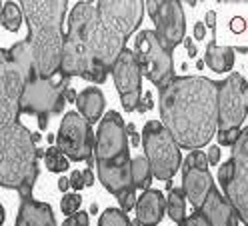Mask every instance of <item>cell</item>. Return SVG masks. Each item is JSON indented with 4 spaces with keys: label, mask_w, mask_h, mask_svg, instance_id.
<instances>
[{
    "label": "cell",
    "mask_w": 248,
    "mask_h": 226,
    "mask_svg": "<svg viewBox=\"0 0 248 226\" xmlns=\"http://www.w3.org/2000/svg\"><path fill=\"white\" fill-rule=\"evenodd\" d=\"M160 120L180 148L200 150L218 130V82L174 76L158 92Z\"/></svg>",
    "instance_id": "obj_1"
},
{
    "label": "cell",
    "mask_w": 248,
    "mask_h": 226,
    "mask_svg": "<svg viewBox=\"0 0 248 226\" xmlns=\"http://www.w3.org/2000/svg\"><path fill=\"white\" fill-rule=\"evenodd\" d=\"M96 168L102 186L116 196L124 212L136 208L132 160L128 156V130L118 112L110 110L96 130Z\"/></svg>",
    "instance_id": "obj_2"
},
{
    "label": "cell",
    "mask_w": 248,
    "mask_h": 226,
    "mask_svg": "<svg viewBox=\"0 0 248 226\" xmlns=\"http://www.w3.org/2000/svg\"><path fill=\"white\" fill-rule=\"evenodd\" d=\"M28 26V44L32 48L34 74L38 78H56L62 74V22H64L68 4L64 0L54 2H32L24 0L20 4Z\"/></svg>",
    "instance_id": "obj_3"
},
{
    "label": "cell",
    "mask_w": 248,
    "mask_h": 226,
    "mask_svg": "<svg viewBox=\"0 0 248 226\" xmlns=\"http://www.w3.org/2000/svg\"><path fill=\"white\" fill-rule=\"evenodd\" d=\"M144 2H96L98 16L90 32V52L98 72L106 78L112 72L118 56L126 50V40L140 26L144 16Z\"/></svg>",
    "instance_id": "obj_4"
},
{
    "label": "cell",
    "mask_w": 248,
    "mask_h": 226,
    "mask_svg": "<svg viewBox=\"0 0 248 226\" xmlns=\"http://www.w3.org/2000/svg\"><path fill=\"white\" fill-rule=\"evenodd\" d=\"M40 156L42 148L20 120L0 126V186L16 190L20 200L32 198Z\"/></svg>",
    "instance_id": "obj_5"
},
{
    "label": "cell",
    "mask_w": 248,
    "mask_h": 226,
    "mask_svg": "<svg viewBox=\"0 0 248 226\" xmlns=\"http://www.w3.org/2000/svg\"><path fill=\"white\" fill-rule=\"evenodd\" d=\"M98 16L96 4L92 2H76L68 16V32L64 36L62 48V74L66 78L80 76L88 82H104L106 78L98 72L90 52V32Z\"/></svg>",
    "instance_id": "obj_6"
},
{
    "label": "cell",
    "mask_w": 248,
    "mask_h": 226,
    "mask_svg": "<svg viewBox=\"0 0 248 226\" xmlns=\"http://www.w3.org/2000/svg\"><path fill=\"white\" fill-rule=\"evenodd\" d=\"M34 72V58L28 40L0 50V126L16 122L26 82Z\"/></svg>",
    "instance_id": "obj_7"
},
{
    "label": "cell",
    "mask_w": 248,
    "mask_h": 226,
    "mask_svg": "<svg viewBox=\"0 0 248 226\" xmlns=\"http://www.w3.org/2000/svg\"><path fill=\"white\" fill-rule=\"evenodd\" d=\"M248 116V82L240 72H232L218 82V144L234 146L240 136V126Z\"/></svg>",
    "instance_id": "obj_8"
},
{
    "label": "cell",
    "mask_w": 248,
    "mask_h": 226,
    "mask_svg": "<svg viewBox=\"0 0 248 226\" xmlns=\"http://www.w3.org/2000/svg\"><path fill=\"white\" fill-rule=\"evenodd\" d=\"M70 80L72 78H66L64 74H58L56 78H38L32 72L20 100V112L30 116L34 114L38 118L40 130H44L48 126V116L60 114L64 108Z\"/></svg>",
    "instance_id": "obj_9"
},
{
    "label": "cell",
    "mask_w": 248,
    "mask_h": 226,
    "mask_svg": "<svg viewBox=\"0 0 248 226\" xmlns=\"http://www.w3.org/2000/svg\"><path fill=\"white\" fill-rule=\"evenodd\" d=\"M224 196L234 206L238 218L248 226V126L232 146L230 158L218 168Z\"/></svg>",
    "instance_id": "obj_10"
},
{
    "label": "cell",
    "mask_w": 248,
    "mask_h": 226,
    "mask_svg": "<svg viewBox=\"0 0 248 226\" xmlns=\"http://www.w3.org/2000/svg\"><path fill=\"white\" fill-rule=\"evenodd\" d=\"M144 142V154L150 162V168L154 178L168 180L176 174V170L182 166V154L180 146L172 138L160 120H148L142 132Z\"/></svg>",
    "instance_id": "obj_11"
},
{
    "label": "cell",
    "mask_w": 248,
    "mask_h": 226,
    "mask_svg": "<svg viewBox=\"0 0 248 226\" xmlns=\"http://www.w3.org/2000/svg\"><path fill=\"white\" fill-rule=\"evenodd\" d=\"M134 52L138 58V64L142 68V76L150 80L154 86H158V90L174 78L172 52L158 40L154 30L138 32L134 42Z\"/></svg>",
    "instance_id": "obj_12"
},
{
    "label": "cell",
    "mask_w": 248,
    "mask_h": 226,
    "mask_svg": "<svg viewBox=\"0 0 248 226\" xmlns=\"http://www.w3.org/2000/svg\"><path fill=\"white\" fill-rule=\"evenodd\" d=\"M56 146L70 160H90L94 158L96 138L92 124L80 112H66L56 134Z\"/></svg>",
    "instance_id": "obj_13"
},
{
    "label": "cell",
    "mask_w": 248,
    "mask_h": 226,
    "mask_svg": "<svg viewBox=\"0 0 248 226\" xmlns=\"http://www.w3.org/2000/svg\"><path fill=\"white\" fill-rule=\"evenodd\" d=\"M146 12L154 22V32H156L158 40L170 52L180 42H184L186 20L180 2H176V0H162V2L150 0V2H146Z\"/></svg>",
    "instance_id": "obj_14"
},
{
    "label": "cell",
    "mask_w": 248,
    "mask_h": 226,
    "mask_svg": "<svg viewBox=\"0 0 248 226\" xmlns=\"http://www.w3.org/2000/svg\"><path fill=\"white\" fill-rule=\"evenodd\" d=\"M112 78L120 94L122 108L126 112H134L142 102V68L134 50L126 48L118 56L112 68Z\"/></svg>",
    "instance_id": "obj_15"
},
{
    "label": "cell",
    "mask_w": 248,
    "mask_h": 226,
    "mask_svg": "<svg viewBox=\"0 0 248 226\" xmlns=\"http://www.w3.org/2000/svg\"><path fill=\"white\" fill-rule=\"evenodd\" d=\"M208 156L202 150H192L182 162V190L194 210L202 208L208 192L214 188V180L208 172Z\"/></svg>",
    "instance_id": "obj_16"
},
{
    "label": "cell",
    "mask_w": 248,
    "mask_h": 226,
    "mask_svg": "<svg viewBox=\"0 0 248 226\" xmlns=\"http://www.w3.org/2000/svg\"><path fill=\"white\" fill-rule=\"evenodd\" d=\"M198 212L208 220L210 226H238V214L234 206L228 202L224 194L218 192L216 186L208 192V196Z\"/></svg>",
    "instance_id": "obj_17"
},
{
    "label": "cell",
    "mask_w": 248,
    "mask_h": 226,
    "mask_svg": "<svg viewBox=\"0 0 248 226\" xmlns=\"http://www.w3.org/2000/svg\"><path fill=\"white\" fill-rule=\"evenodd\" d=\"M136 220L142 226H156L166 212V198L160 190H144L136 202Z\"/></svg>",
    "instance_id": "obj_18"
},
{
    "label": "cell",
    "mask_w": 248,
    "mask_h": 226,
    "mask_svg": "<svg viewBox=\"0 0 248 226\" xmlns=\"http://www.w3.org/2000/svg\"><path fill=\"white\" fill-rule=\"evenodd\" d=\"M16 226H56V218L50 204L28 198L20 202Z\"/></svg>",
    "instance_id": "obj_19"
},
{
    "label": "cell",
    "mask_w": 248,
    "mask_h": 226,
    "mask_svg": "<svg viewBox=\"0 0 248 226\" xmlns=\"http://www.w3.org/2000/svg\"><path fill=\"white\" fill-rule=\"evenodd\" d=\"M104 104H106V100H104V94L98 86L84 88L78 94V98H76V106H78L80 114L90 124H94L96 120L104 118Z\"/></svg>",
    "instance_id": "obj_20"
},
{
    "label": "cell",
    "mask_w": 248,
    "mask_h": 226,
    "mask_svg": "<svg viewBox=\"0 0 248 226\" xmlns=\"http://www.w3.org/2000/svg\"><path fill=\"white\" fill-rule=\"evenodd\" d=\"M204 64L214 70V72H228L234 66V48L230 46H218L216 40L212 38L206 44V52H204Z\"/></svg>",
    "instance_id": "obj_21"
},
{
    "label": "cell",
    "mask_w": 248,
    "mask_h": 226,
    "mask_svg": "<svg viewBox=\"0 0 248 226\" xmlns=\"http://www.w3.org/2000/svg\"><path fill=\"white\" fill-rule=\"evenodd\" d=\"M152 168L146 156H136L132 158V180H134V188L136 190H150L152 184Z\"/></svg>",
    "instance_id": "obj_22"
},
{
    "label": "cell",
    "mask_w": 248,
    "mask_h": 226,
    "mask_svg": "<svg viewBox=\"0 0 248 226\" xmlns=\"http://www.w3.org/2000/svg\"><path fill=\"white\" fill-rule=\"evenodd\" d=\"M184 200H186V194L182 188H172L168 194V200H166V212L168 216L172 218L176 224L186 220V210H184Z\"/></svg>",
    "instance_id": "obj_23"
},
{
    "label": "cell",
    "mask_w": 248,
    "mask_h": 226,
    "mask_svg": "<svg viewBox=\"0 0 248 226\" xmlns=\"http://www.w3.org/2000/svg\"><path fill=\"white\" fill-rule=\"evenodd\" d=\"M24 20V12L16 2H4L2 4V12H0V22L6 30L10 32H16V30L22 26Z\"/></svg>",
    "instance_id": "obj_24"
},
{
    "label": "cell",
    "mask_w": 248,
    "mask_h": 226,
    "mask_svg": "<svg viewBox=\"0 0 248 226\" xmlns=\"http://www.w3.org/2000/svg\"><path fill=\"white\" fill-rule=\"evenodd\" d=\"M70 158L62 152V150L58 146H50L48 150L44 152V164L46 168H48V172H64L68 166H70Z\"/></svg>",
    "instance_id": "obj_25"
},
{
    "label": "cell",
    "mask_w": 248,
    "mask_h": 226,
    "mask_svg": "<svg viewBox=\"0 0 248 226\" xmlns=\"http://www.w3.org/2000/svg\"><path fill=\"white\" fill-rule=\"evenodd\" d=\"M98 226H132V222L122 208H106L100 214Z\"/></svg>",
    "instance_id": "obj_26"
},
{
    "label": "cell",
    "mask_w": 248,
    "mask_h": 226,
    "mask_svg": "<svg viewBox=\"0 0 248 226\" xmlns=\"http://www.w3.org/2000/svg\"><path fill=\"white\" fill-rule=\"evenodd\" d=\"M80 204H82V196L78 192H66L64 196H62V200H60V210H62V214L72 216V214L78 212Z\"/></svg>",
    "instance_id": "obj_27"
},
{
    "label": "cell",
    "mask_w": 248,
    "mask_h": 226,
    "mask_svg": "<svg viewBox=\"0 0 248 226\" xmlns=\"http://www.w3.org/2000/svg\"><path fill=\"white\" fill-rule=\"evenodd\" d=\"M178 226H210V224H208V220L202 214L198 212V210H194V212L190 216H186V220L180 222Z\"/></svg>",
    "instance_id": "obj_28"
},
{
    "label": "cell",
    "mask_w": 248,
    "mask_h": 226,
    "mask_svg": "<svg viewBox=\"0 0 248 226\" xmlns=\"http://www.w3.org/2000/svg\"><path fill=\"white\" fill-rule=\"evenodd\" d=\"M62 226H88V214L86 212H76L68 216Z\"/></svg>",
    "instance_id": "obj_29"
},
{
    "label": "cell",
    "mask_w": 248,
    "mask_h": 226,
    "mask_svg": "<svg viewBox=\"0 0 248 226\" xmlns=\"http://www.w3.org/2000/svg\"><path fill=\"white\" fill-rule=\"evenodd\" d=\"M68 178H70V188H72L74 192H80V190L86 186L84 176H82V172H80V170H72V174H70Z\"/></svg>",
    "instance_id": "obj_30"
},
{
    "label": "cell",
    "mask_w": 248,
    "mask_h": 226,
    "mask_svg": "<svg viewBox=\"0 0 248 226\" xmlns=\"http://www.w3.org/2000/svg\"><path fill=\"white\" fill-rule=\"evenodd\" d=\"M206 156H208V164H210V166H216V164L220 162V148L218 146H210Z\"/></svg>",
    "instance_id": "obj_31"
},
{
    "label": "cell",
    "mask_w": 248,
    "mask_h": 226,
    "mask_svg": "<svg viewBox=\"0 0 248 226\" xmlns=\"http://www.w3.org/2000/svg\"><path fill=\"white\" fill-rule=\"evenodd\" d=\"M126 130H128V136H130V144H132V146H138V144H140V134L136 132V128H134L132 122H128Z\"/></svg>",
    "instance_id": "obj_32"
},
{
    "label": "cell",
    "mask_w": 248,
    "mask_h": 226,
    "mask_svg": "<svg viewBox=\"0 0 248 226\" xmlns=\"http://www.w3.org/2000/svg\"><path fill=\"white\" fill-rule=\"evenodd\" d=\"M204 26H208L212 32H214V28H216V12L214 10H208L204 14Z\"/></svg>",
    "instance_id": "obj_33"
},
{
    "label": "cell",
    "mask_w": 248,
    "mask_h": 226,
    "mask_svg": "<svg viewBox=\"0 0 248 226\" xmlns=\"http://www.w3.org/2000/svg\"><path fill=\"white\" fill-rule=\"evenodd\" d=\"M244 28H246V22H244L240 16L232 18V22H230V30H232V32H242Z\"/></svg>",
    "instance_id": "obj_34"
},
{
    "label": "cell",
    "mask_w": 248,
    "mask_h": 226,
    "mask_svg": "<svg viewBox=\"0 0 248 226\" xmlns=\"http://www.w3.org/2000/svg\"><path fill=\"white\" fill-rule=\"evenodd\" d=\"M204 36H206V26L202 22H196L194 24V38L196 40H202Z\"/></svg>",
    "instance_id": "obj_35"
},
{
    "label": "cell",
    "mask_w": 248,
    "mask_h": 226,
    "mask_svg": "<svg viewBox=\"0 0 248 226\" xmlns=\"http://www.w3.org/2000/svg\"><path fill=\"white\" fill-rule=\"evenodd\" d=\"M184 46H186V50H188V56L190 58H196V46L192 44L190 38H184Z\"/></svg>",
    "instance_id": "obj_36"
},
{
    "label": "cell",
    "mask_w": 248,
    "mask_h": 226,
    "mask_svg": "<svg viewBox=\"0 0 248 226\" xmlns=\"http://www.w3.org/2000/svg\"><path fill=\"white\" fill-rule=\"evenodd\" d=\"M82 176H84V182H86V186H92V184H94V174H92V170H90V168L82 170Z\"/></svg>",
    "instance_id": "obj_37"
},
{
    "label": "cell",
    "mask_w": 248,
    "mask_h": 226,
    "mask_svg": "<svg viewBox=\"0 0 248 226\" xmlns=\"http://www.w3.org/2000/svg\"><path fill=\"white\" fill-rule=\"evenodd\" d=\"M58 188H60L62 192L66 194V190L70 188V178H64V176H62V178H58Z\"/></svg>",
    "instance_id": "obj_38"
},
{
    "label": "cell",
    "mask_w": 248,
    "mask_h": 226,
    "mask_svg": "<svg viewBox=\"0 0 248 226\" xmlns=\"http://www.w3.org/2000/svg\"><path fill=\"white\" fill-rule=\"evenodd\" d=\"M144 98H146V100H144V106H146V110H150V108L154 106V100H152V92H146V94H144Z\"/></svg>",
    "instance_id": "obj_39"
},
{
    "label": "cell",
    "mask_w": 248,
    "mask_h": 226,
    "mask_svg": "<svg viewBox=\"0 0 248 226\" xmlns=\"http://www.w3.org/2000/svg\"><path fill=\"white\" fill-rule=\"evenodd\" d=\"M76 98H78V94H76L74 90L70 88V90H68V94H66V102H76Z\"/></svg>",
    "instance_id": "obj_40"
},
{
    "label": "cell",
    "mask_w": 248,
    "mask_h": 226,
    "mask_svg": "<svg viewBox=\"0 0 248 226\" xmlns=\"http://www.w3.org/2000/svg\"><path fill=\"white\" fill-rule=\"evenodd\" d=\"M138 112H140V114H144V112H148L146 110V106H144V102H140V104H138V108H136Z\"/></svg>",
    "instance_id": "obj_41"
},
{
    "label": "cell",
    "mask_w": 248,
    "mask_h": 226,
    "mask_svg": "<svg viewBox=\"0 0 248 226\" xmlns=\"http://www.w3.org/2000/svg\"><path fill=\"white\" fill-rule=\"evenodd\" d=\"M96 212H98V204L94 202V204H92V206H90V214H96Z\"/></svg>",
    "instance_id": "obj_42"
},
{
    "label": "cell",
    "mask_w": 248,
    "mask_h": 226,
    "mask_svg": "<svg viewBox=\"0 0 248 226\" xmlns=\"http://www.w3.org/2000/svg\"><path fill=\"white\" fill-rule=\"evenodd\" d=\"M206 64H204V60H198V62H196V68H204Z\"/></svg>",
    "instance_id": "obj_43"
},
{
    "label": "cell",
    "mask_w": 248,
    "mask_h": 226,
    "mask_svg": "<svg viewBox=\"0 0 248 226\" xmlns=\"http://www.w3.org/2000/svg\"><path fill=\"white\" fill-rule=\"evenodd\" d=\"M172 188H174V186H172V180H168V182H166V190L170 192V190H172Z\"/></svg>",
    "instance_id": "obj_44"
},
{
    "label": "cell",
    "mask_w": 248,
    "mask_h": 226,
    "mask_svg": "<svg viewBox=\"0 0 248 226\" xmlns=\"http://www.w3.org/2000/svg\"><path fill=\"white\" fill-rule=\"evenodd\" d=\"M46 140H48V142H56V136H52V134H48V136H46Z\"/></svg>",
    "instance_id": "obj_45"
},
{
    "label": "cell",
    "mask_w": 248,
    "mask_h": 226,
    "mask_svg": "<svg viewBox=\"0 0 248 226\" xmlns=\"http://www.w3.org/2000/svg\"><path fill=\"white\" fill-rule=\"evenodd\" d=\"M32 138H34V142H38V140H40V134H38V132H34V134H32Z\"/></svg>",
    "instance_id": "obj_46"
},
{
    "label": "cell",
    "mask_w": 248,
    "mask_h": 226,
    "mask_svg": "<svg viewBox=\"0 0 248 226\" xmlns=\"http://www.w3.org/2000/svg\"><path fill=\"white\" fill-rule=\"evenodd\" d=\"M238 50H240V52H242V54H246V52H248V46H240V48H238Z\"/></svg>",
    "instance_id": "obj_47"
},
{
    "label": "cell",
    "mask_w": 248,
    "mask_h": 226,
    "mask_svg": "<svg viewBox=\"0 0 248 226\" xmlns=\"http://www.w3.org/2000/svg\"><path fill=\"white\" fill-rule=\"evenodd\" d=\"M132 226H142V224H140V222H138V220H134V222H132Z\"/></svg>",
    "instance_id": "obj_48"
}]
</instances>
